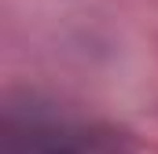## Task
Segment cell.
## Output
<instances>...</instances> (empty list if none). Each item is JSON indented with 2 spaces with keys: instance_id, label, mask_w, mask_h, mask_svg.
Returning a JSON list of instances; mask_svg holds the SVG:
<instances>
[{
  "instance_id": "1",
  "label": "cell",
  "mask_w": 158,
  "mask_h": 154,
  "mask_svg": "<svg viewBox=\"0 0 158 154\" xmlns=\"http://www.w3.org/2000/svg\"><path fill=\"white\" fill-rule=\"evenodd\" d=\"M0 154H107L103 140L85 132L77 125L52 114H15L4 117V136H0Z\"/></svg>"
}]
</instances>
